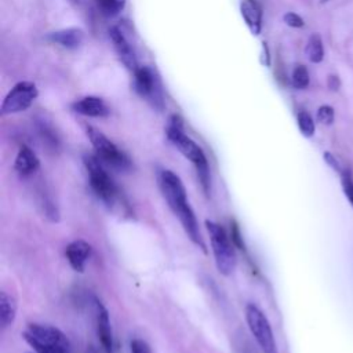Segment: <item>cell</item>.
Segmentation results:
<instances>
[{"label": "cell", "mask_w": 353, "mask_h": 353, "mask_svg": "<svg viewBox=\"0 0 353 353\" xmlns=\"http://www.w3.org/2000/svg\"><path fill=\"white\" fill-rule=\"evenodd\" d=\"M310 77H309V72L303 65H296L292 70V76H291V84L294 88L296 90H303L309 85Z\"/></svg>", "instance_id": "21"}, {"label": "cell", "mask_w": 353, "mask_h": 353, "mask_svg": "<svg viewBox=\"0 0 353 353\" xmlns=\"http://www.w3.org/2000/svg\"><path fill=\"white\" fill-rule=\"evenodd\" d=\"M39 167H40V160L36 156V153L29 146H25V145L21 146L14 161L15 171L26 176L33 174Z\"/></svg>", "instance_id": "16"}, {"label": "cell", "mask_w": 353, "mask_h": 353, "mask_svg": "<svg viewBox=\"0 0 353 353\" xmlns=\"http://www.w3.org/2000/svg\"><path fill=\"white\" fill-rule=\"evenodd\" d=\"M134 88L156 108H163V99L159 90V81L154 72L149 66H138L134 72Z\"/></svg>", "instance_id": "9"}, {"label": "cell", "mask_w": 353, "mask_h": 353, "mask_svg": "<svg viewBox=\"0 0 353 353\" xmlns=\"http://www.w3.org/2000/svg\"><path fill=\"white\" fill-rule=\"evenodd\" d=\"M91 255V245L84 240H74L65 248V256L74 272L83 273Z\"/></svg>", "instance_id": "11"}, {"label": "cell", "mask_w": 353, "mask_h": 353, "mask_svg": "<svg viewBox=\"0 0 353 353\" xmlns=\"http://www.w3.org/2000/svg\"><path fill=\"white\" fill-rule=\"evenodd\" d=\"M306 57L312 63H320L324 59V47H323V40L320 34L313 33L306 44L305 48Z\"/></svg>", "instance_id": "18"}, {"label": "cell", "mask_w": 353, "mask_h": 353, "mask_svg": "<svg viewBox=\"0 0 353 353\" xmlns=\"http://www.w3.org/2000/svg\"><path fill=\"white\" fill-rule=\"evenodd\" d=\"M341 176H342V185H343L345 194H346V197L349 199V201H350L352 205H353V181H352L350 175L346 174L345 171L341 172Z\"/></svg>", "instance_id": "26"}, {"label": "cell", "mask_w": 353, "mask_h": 353, "mask_svg": "<svg viewBox=\"0 0 353 353\" xmlns=\"http://www.w3.org/2000/svg\"><path fill=\"white\" fill-rule=\"evenodd\" d=\"M207 232L210 236L211 250L216 269L223 276H230L237 265L234 244L226 230L214 221H205Z\"/></svg>", "instance_id": "5"}, {"label": "cell", "mask_w": 353, "mask_h": 353, "mask_svg": "<svg viewBox=\"0 0 353 353\" xmlns=\"http://www.w3.org/2000/svg\"><path fill=\"white\" fill-rule=\"evenodd\" d=\"M327 85L331 91H338L341 87V80L336 74H330L327 79Z\"/></svg>", "instance_id": "28"}, {"label": "cell", "mask_w": 353, "mask_h": 353, "mask_svg": "<svg viewBox=\"0 0 353 353\" xmlns=\"http://www.w3.org/2000/svg\"><path fill=\"white\" fill-rule=\"evenodd\" d=\"M17 316V302L6 291L0 292V324L1 328L10 327Z\"/></svg>", "instance_id": "17"}, {"label": "cell", "mask_w": 353, "mask_h": 353, "mask_svg": "<svg viewBox=\"0 0 353 353\" xmlns=\"http://www.w3.org/2000/svg\"><path fill=\"white\" fill-rule=\"evenodd\" d=\"M130 353H153L148 342L142 339H132L130 343Z\"/></svg>", "instance_id": "25"}, {"label": "cell", "mask_w": 353, "mask_h": 353, "mask_svg": "<svg viewBox=\"0 0 353 353\" xmlns=\"http://www.w3.org/2000/svg\"><path fill=\"white\" fill-rule=\"evenodd\" d=\"M296 123H298V128L303 137L312 138L314 135V131H316L314 120L306 110H301L296 114Z\"/></svg>", "instance_id": "19"}, {"label": "cell", "mask_w": 353, "mask_h": 353, "mask_svg": "<svg viewBox=\"0 0 353 353\" xmlns=\"http://www.w3.org/2000/svg\"><path fill=\"white\" fill-rule=\"evenodd\" d=\"M283 21L290 28H302L305 25L303 18L301 15H298L296 12H285L283 15Z\"/></svg>", "instance_id": "23"}, {"label": "cell", "mask_w": 353, "mask_h": 353, "mask_svg": "<svg viewBox=\"0 0 353 353\" xmlns=\"http://www.w3.org/2000/svg\"><path fill=\"white\" fill-rule=\"evenodd\" d=\"M84 165L88 175V183L97 197H99L110 210L121 207L123 201L120 190L103 168L102 161L97 156L87 154L84 156Z\"/></svg>", "instance_id": "4"}, {"label": "cell", "mask_w": 353, "mask_h": 353, "mask_svg": "<svg viewBox=\"0 0 353 353\" xmlns=\"http://www.w3.org/2000/svg\"><path fill=\"white\" fill-rule=\"evenodd\" d=\"M241 17L254 36L262 30V7L256 0H243L240 4Z\"/></svg>", "instance_id": "14"}, {"label": "cell", "mask_w": 353, "mask_h": 353, "mask_svg": "<svg viewBox=\"0 0 353 353\" xmlns=\"http://www.w3.org/2000/svg\"><path fill=\"white\" fill-rule=\"evenodd\" d=\"M324 161H325L331 168H334L335 171H338L339 174H341V172H343V170H342V167H341L339 161L335 159V156H334L332 153H330V152H324Z\"/></svg>", "instance_id": "27"}, {"label": "cell", "mask_w": 353, "mask_h": 353, "mask_svg": "<svg viewBox=\"0 0 353 353\" xmlns=\"http://www.w3.org/2000/svg\"><path fill=\"white\" fill-rule=\"evenodd\" d=\"M97 334L105 353H113V332L108 309L97 301Z\"/></svg>", "instance_id": "12"}, {"label": "cell", "mask_w": 353, "mask_h": 353, "mask_svg": "<svg viewBox=\"0 0 353 353\" xmlns=\"http://www.w3.org/2000/svg\"><path fill=\"white\" fill-rule=\"evenodd\" d=\"M99 11L106 17L117 15L125 6V0H95Z\"/></svg>", "instance_id": "20"}, {"label": "cell", "mask_w": 353, "mask_h": 353, "mask_svg": "<svg viewBox=\"0 0 353 353\" xmlns=\"http://www.w3.org/2000/svg\"><path fill=\"white\" fill-rule=\"evenodd\" d=\"M262 63L265 66H270V52H269V47L266 41H262Z\"/></svg>", "instance_id": "29"}, {"label": "cell", "mask_w": 353, "mask_h": 353, "mask_svg": "<svg viewBox=\"0 0 353 353\" xmlns=\"http://www.w3.org/2000/svg\"><path fill=\"white\" fill-rule=\"evenodd\" d=\"M85 132L97 153V157L102 163L120 171H127L131 168V161L128 156L123 150H120L102 131L97 130L92 125H87Z\"/></svg>", "instance_id": "6"}, {"label": "cell", "mask_w": 353, "mask_h": 353, "mask_svg": "<svg viewBox=\"0 0 353 353\" xmlns=\"http://www.w3.org/2000/svg\"><path fill=\"white\" fill-rule=\"evenodd\" d=\"M47 39L63 48L74 50L80 47L84 40V32L80 28H66L55 30L47 36Z\"/></svg>", "instance_id": "15"}, {"label": "cell", "mask_w": 353, "mask_h": 353, "mask_svg": "<svg viewBox=\"0 0 353 353\" xmlns=\"http://www.w3.org/2000/svg\"><path fill=\"white\" fill-rule=\"evenodd\" d=\"M109 37L116 48V52L119 54V58L121 59V62L131 70L134 72L139 65H138V61H137V57H135V52L131 47V44L128 43V40L125 39V36L123 34V32L116 28V26H112L109 29Z\"/></svg>", "instance_id": "10"}, {"label": "cell", "mask_w": 353, "mask_h": 353, "mask_svg": "<svg viewBox=\"0 0 353 353\" xmlns=\"http://www.w3.org/2000/svg\"><path fill=\"white\" fill-rule=\"evenodd\" d=\"M159 186L164 200L179 219L188 237L203 252H205V244L203 241L196 215L188 201V193L181 178L171 170H161L159 174Z\"/></svg>", "instance_id": "1"}, {"label": "cell", "mask_w": 353, "mask_h": 353, "mask_svg": "<svg viewBox=\"0 0 353 353\" xmlns=\"http://www.w3.org/2000/svg\"><path fill=\"white\" fill-rule=\"evenodd\" d=\"M168 141L186 157L196 168L204 193L208 194L211 186L210 167L203 149L183 132V121L178 114H172L165 130Z\"/></svg>", "instance_id": "2"}, {"label": "cell", "mask_w": 353, "mask_h": 353, "mask_svg": "<svg viewBox=\"0 0 353 353\" xmlns=\"http://www.w3.org/2000/svg\"><path fill=\"white\" fill-rule=\"evenodd\" d=\"M230 239L234 244V247H237L239 250H244V241L239 229V225L236 223V221L230 222Z\"/></svg>", "instance_id": "24"}, {"label": "cell", "mask_w": 353, "mask_h": 353, "mask_svg": "<svg viewBox=\"0 0 353 353\" xmlns=\"http://www.w3.org/2000/svg\"><path fill=\"white\" fill-rule=\"evenodd\" d=\"M22 338L36 353H70L69 339L54 325L30 323Z\"/></svg>", "instance_id": "3"}, {"label": "cell", "mask_w": 353, "mask_h": 353, "mask_svg": "<svg viewBox=\"0 0 353 353\" xmlns=\"http://www.w3.org/2000/svg\"><path fill=\"white\" fill-rule=\"evenodd\" d=\"M244 313H245V321L248 324V328L254 339L256 341L259 349L263 353H279L273 330L270 327L268 317L263 314V312L256 305L248 303L245 306Z\"/></svg>", "instance_id": "7"}, {"label": "cell", "mask_w": 353, "mask_h": 353, "mask_svg": "<svg viewBox=\"0 0 353 353\" xmlns=\"http://www.w3.org/2000/svg\"><path fill=\"white\" fill-rule=\"evenodd\" d=\"M39 97V90L33 81L22 80L18 81L4 97L1 106H0V114H14L25 112L32 106L34 99Z\"/></svg>", "instance_id": "8"}, {"label": "cell", "mask_w": 353, "mask_h": 353, "mask_svg": "<svg viewBox=\"0 0 353 353\" xmlns=\"http://www.w3.org/2000/svg\"><path fill=\"white\" fill-rule=\"evenodd\" d=\"M72 109L87 117H106L109 114V108L105 101L99 97H84L72 103Z\"/></svg>", "instance_id": "13"}, {"label": "cell", "mask_w": 353, "mask_h": 353, "mask_svg": "<svg viewBox=\"0 0 353 353\" xmlns=\"http://www.w3.org/2000/svg\"><path fill=\"white\" fill-rule=\"evenodd\" d=\"M335 119V112L334 108L330 105H321L317 109V120L324 124V125H331Z\"/></svg>", "instance_id": "22"}]
</instances>
